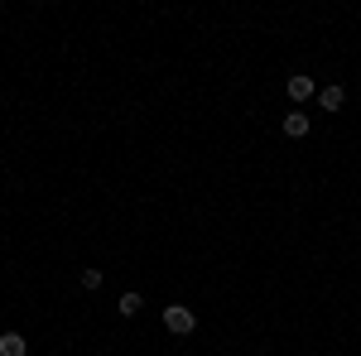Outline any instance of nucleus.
Returning a JSON list of instances; mask_svg holds the SVG:
<instances>
[{"label":"nucleus","mask_w":361,"mask_h":356,"mask_svg":"<svg viewBox=\"0 0 361 356\" xmlns=\"http://www.w3.org/2000/svg\"><path fill=\"white\" fill-rule=\"evenodd\" d=\"M78 279H82V289H92V294H97V289H102V279H106V274H102V270H82V274H78Z\"/></svg>","instance_id":"obj_7"},{"label":"nucleus","mask_w":361,"mask_h":356,"mask_svg":"<svg viewBox=\"0 0 361 356\" xmlns=\"http://www.w3.org/2000/svg\"><path fill=\"white\" fill-rule=\"evenodd\" d=\"M140 308H145V299H140L135 289H126V294H121V303H116V313H121V318H135Z\"/></svg>","instance_id":"obj_6"},{"label":"nucleus","mask_w":361,"mask_h":356,"mask_svg":"<svg viewBox=\"0 0 361 356\" xmlns=\"http://www.w3.org/2000/svg\"><path fill=\"white\" fill-rule=\"evenodd\" d=\"M0 356H29V342L20 332H0Z\"/></svg>","instance_id":"obj_5"},{"label":"nucleus","mask_w":361,"mask_h":356,"mask_svg":"<svg viewBox=\"0 0 361 356\" xmlns=\"http://www.w3.org/2000/svg\"><path fill=\"white\" fill-rule=\"evenodd\" d=\"M318 102H323V111H342V102H347V87H337V82L318 87Z\"/></svg>","instance_id":"obj_4"},{"label":"nucleus","mask_w":361,"mask_h":356,"mask_svg":"<svg viewBox=\"0 0 361 356\" xmlns=\"http://www.w3.org/2000/svg\"><path fill=\"white\" fill-rule=\"evenodd\" d=\"M308 125H313V121H308V111H289V116H284V135H289V140H304Z\"/></svg>","instance_id":"obj_3"},{"label":"nucleus","mask_w":361,"mask_h":356,"mask_svg":"<svg viewBox=\"0 0 361 356\" xmlns=\"http://www.w3.org/2000/svg\"><path fill=\"white\" fill-rule=\"evenodd\" d=\"M164 328L173 332V337H188V332L197 328L193 308H183V303H169V308H164Z\"/></svg>","instance_id":"obj_1"},{"label":"nucleus","mask_w":361,"mask_h":356,"mask_svg":"<svg viewBox=\"0 0 361 356\" xmlns=\"http://www.w3.org/2000/svg\"><path fill=\"white\" fill-rule=\"evenodd\" d=\"M284 92H289V102H308V97H318V82H313L308 73H294V78L284 82Z\"/></svg>","instance_id":"obj_2"}]
</instances>
